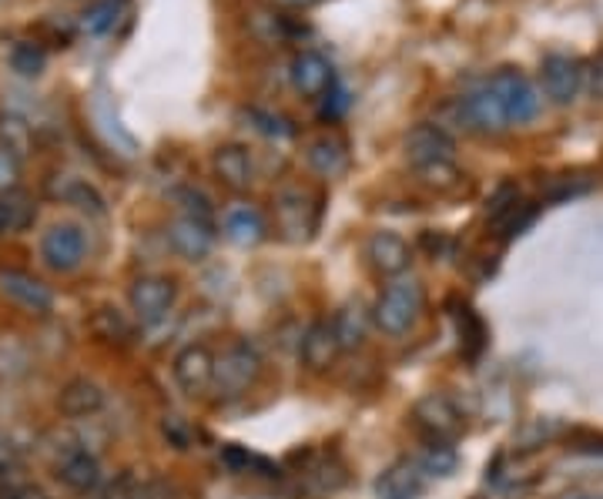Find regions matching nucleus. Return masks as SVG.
I'll use <instances>...</instances> for the list:
<instances>
[{
  "label": "nucleus",
  "instance_id": "1",
  "mask_svg": "<svg viewBox=\"0 0 603 499\" xmlns=\"http://www.w3.org/2000/svg\"><path fill=\"white\" fill-rule=\"evenodd\" d=\"M423 309H426L423 282H419V279L399 276V279H392V282L379 292L376 309H373V322H376L386 335L399 338V335H406V332L419 322Z\"/></svg>",
  "mask_w": 603,
  "mask_h": 499
},
{
  "label": "nucleus",
  "instance_id": "2",
  "mask_svg": "<svg viewBox=\"0 0 603 499\" xmlns=\"http://www.w3.org/2000/svg\"><path fill=\"white\" fill-rule=\"evenodd\" d=\"M262 375V356L249 342H231L222 356H215V382L212 393L222 402L241 399Z\"/></svg>",
  "mask_w": 603,
  "mask_h": 499
},
{
  "label": "nucleus",
  "instance_id": "3",
  "mask_svg": "<svg viewBox=\"0 0 603 499\" xmlns=\"http://www.w3.org/2000/svg\"><path fill=\"white\" fill-rule=\"evenodd\" d=\"M413 430L429 443H442V446H453V439L463 433V419L456 412V406L442 396V393H429L413 406Z\"/></svg>",
  "mask_w": 603,
  "mask_h": 499
},
{
  "label": "nucleus",
  "instance_id": "4",
  "mask_svg": "<svg viewBox=\"0 0 603 499\" xmlns=\"http://www.w3.org/2000/svg\"><path fill=\"white\" fill-rule=\"evenodd\" d=\"M490 88H493V94L500 98V104H503V111H506V121L510 125H527V121H533L537 114H540V94H537V88L523 78L519 71H513V67H506V71H497L493 78L487 81Z\"/></svg>",
  "mask_w": 603,
  "mask_h": 499
},
{
  "label": "nucleus",
  "instance_id": "5",
  "mask_svg": "<svg viewBox=\"0 0 603 499\" xmlns=\"http://www.w3.org/2000/svg\"><path fill=\"white\" fill-rule=\"evenodd\" d=\"M40 258L51 272H74L88 258V239L77 225H51L45 239H40Z\"/></svg>",
  "mask_w": 603,
  "mask_h": 499
},
{
  "label": "nucleus",
  "instance_id": "6",
  "mask_svg": "<svg viewBox=\"0 0 603 499\" xmlns=\"http://www.w3.org/2000/svg\"><path fill=\"white\" fill-rule=\"evenodd\" d=\"M172 375L178 382V389L191 399H201L205 393H212V382H215V356L209 345H185V349L175 356L172 362Z\"/></svg>",
  "mask_w": 603,
  "mask_h": 499
},
{
  "label": "nucleus",
  "instance_id": "7",
  "mask_svg": "<svg viewBox=\"0 0 603 499\" xmlns=\"http://www.w3.org/2000/svg\"><path fill=\"white\" fill-rule=\"evenodd\" d=\"M175 295H178V289L168 276H141V279H135L128 302H131V312L141 325H154L172 312Z\"/></svg>",
  "mask_w": 603,
  "mask_h": 499
},
{
  "label": "nucleus",
  "instance_id": "8",
  "mask_svg": "<svg viewBox=\"0 0 603 499\" xmlns=\"http://www.w3.org/2000/svg\"><path fill=\"white\" fill-rule=\"evenodd\" d=\"M168 245L181 258H188V261H201V258H205L212 252V245H215V228H212L209 215L205 212H185V215H178L168 225Z\"/></svg>",
  "mask_w": 603,
  "mask_h": 499
},
{
  "label": "nucleus",
  "instance_id": "9",
  "mask_svg": "<svg viewBox=\"0 0 603 499\" xmlns=\"http://www.w3.org/2000/svg\"><path fill=\"white\" fill-rule=\"evenodd\" d=\"M426 479L429 473L423 470L419 459L402 456L379 473L373 489H376V499H419L426 492Z\"/></svg>",
  "mask_w": 603,
  "mask_h": 499
},
{
  "label": "nucleus",
  "instance_id": "10",
  "mask_svg": "<svg viewBox=\"0 0 603 499\" xmlns=\"http://www.w3.org/2000/svg\"><path fill=\"white\" fill-rule=\"evenodd\" d=\"M453 151H456L453 138L439 125H416L406 135V158L416 171L439 165V162H453Z\"/></svg>",
  "mask_w": 603,
  "mask_h": 499
},
{
  "label": "nucleus",
  "instance_id": "11",
  "mask_svg": "<svg viewBox=\"0 0 603 499\" xmlns=\"http://www.w3.org/2000/svg\"><path fill=\"white\" fill-rule=\"evenodd\" d=\"M540 78H543V91L553 104H570L577 101L580 94V85H583V71L574 57L567 54H550L543 57V67H540Z\"/></svg>",
  "mask_w": 603,
  "mask_h": 499
},
{
  "label": "nucleus",
  "instance_id": "12",
  "mask_svg": "<svg viewBox=\"0 0 603 499\" xmlns=\"http://www.w3.org/2000/svg\"><path fill=\"white\" fill-rule=\"evenodd\" d=\"M0 292L30 316H48L54 309V292L40 279H34L27 272H14V268L0 272Z\"/></svg>",
  "mask_w": 603,
  "mask_h": 499
},
{
  "label": "nucleus",
  "instance_id": "13",
  "mask_svg": "<svg viewBox=\"0 0 603 499\" xmlns=\"http://www.w3.org/2000/svg\"><path fill=\"white\" fill-rule=\"evenodd\" d=\"M275 215H278V228L286 232L289 242H302L309 239V232L315 228V215H312V199L302 188H281L275 199Z\"/></svg>",
  "mask_w": 603,
  "mask_h": 499
},
{
  "label": "nucleus",
  "instance_id": "14",
  "mask_svg": "<svg viewBox=\"0 0 603 499\" xmlns=\"http://www.w3.org/2000/svg\"><path fill=\"white\" fill-rule=\"evenodd\" d=\"M460 114H463V121H466L469 128L487 131V135H497V131L510 128L506 111H503V104H500V98L493 94L490 85H482V88H476L473 94H466L463 104H460Z\"/></svg>",
  "mask_w": 603,
  "mask_h": 499
},
{
  "label": "nucleus",
  "instance_id": "15",
  "mask_svg": "<svg viewBox=\"0 0 603 499\" xmlns=\"http://www.w3.org/2000/svg\"><path fill=\"white\" fill-rule=\"evenodd\" d=\"M342 353V342L336 335V325L329 319H322V322H312L305 338H302V366L309 372H326L336 366Z\"/></svg>",
  "mask_w": 603,
  "mask_h": 499
},
{
  "label": "nucleus",
  "instance_id": "16",
  "mask_svg": "<svg viewBox=\"0 0 603 499\" xmlns=\"http://www.w3.org/2000/svg\"><path fill=\"white\" fill-rule=\"evenodd\" d=\"M366 258H369V265L376 268L379 276L399 279L410 268V261H413V248H410L406 239H399L392 232H376L366 242Z\"/></svg>",
  "mask_w": 603,
  "mask_h": 499
},
{
  "label": "nucleus",
  "instance_id": "17",
  "mask_svg": "<svg viewBox=\"0 0 603 499\" xmlns=\"http://www.w3.org/2000/svg\"><path fill=\"white\" fill-rule=\"evenodd\" d=\"M292 85L305 98H322L336 85L332 64L322 57L318 51H299L296 61H292Z\"/></svg>",
  "mask_w": 603,
  "mask_h": 499
},
{
  "label": "nucleus",
  "instance_id": "18",
  "mask_svg": "<svg viewBox=\"0 0 603 499\" xmlns=\"http://www.w3.org/2000/svg\"><path fill=\"white\" fill-rule=\"evenodd\" d=\"M104 409V389L91 379H71L58 393V412L67 419H91Z\"/></svg>",
  "mask_w": 603,
  "mask_h": 499
},
{
  "label": "nucleus",
  "instance_id": "19",
  "mask_svg": "<svg viewBox=\"0 0 603 499\" xmlns=\"http://www.w3.org/2000/svg\"><path fill=\"white\" fill-rule=\"evenodd\" d=\"M91 332L98 342L104 345H117V349H125L138 338V319H131L128 312L114 309V305H101L98 312H91Z\"/></svg>",
  "mask_w": 603,
  "mask_h": 499
},
{
  "label": "nucleus",
  "instance_id": "20",
  "mask_svg": "<svg viewBox=\"0 0 603 499\" xmlns=\"http://www.w3.org/2000/svg\"><path fill=\"white\" fill-rule=\"evenodd\" d=\"M212 165H215L218 181H222L225 188H231V191H246V188L252 184V178H255L252 155H249V151L241 148V144H222V148L215 151Z\"/></svg>",
  "mask_w": 603,
  "mask_h": 499
},
{
  "label": "nucleus",
  "instance_id": "21",
  "mask_svg": "<svg viewBox=\"0 0 603 499\" xmlns=\"http://www.w3.org/2000/svg\"><path fill=\"white\" fill-rule=\"evenodd\" d=\"M305 158L312 165L315 175L322 178H339L346 168H349V148L339 135H322L309 144Z\"/></svg>",
  "mask_w": 603,
  "mask_h": 499
},
{
  "label": "nucleus",
  "instance_id": "22",
  "mask_svg": "<svg viewBox=\"0 0 603 499\" xmlns=\"http://www.w3.org/2000/svg\"><path fill=\"white\" fill-rule=\"evenodd\" d=\"M58 479L74 489V492H91L101 483V466H98V456H91L88 449H77L67 459L58 463Z\"/></svg>",
  "mask_w": 603,
  "mask_h": 499
},
{
  "label": "nucleus",
  "instance_id": "23",
  "mask_svg": "<svg viewBox=\"0 0 603 499\" xmlns=\"http://www.w3.org/2000/svg\"><path fill=\"white\" fill-rule=\"evenodd\" d=\"M34 218H37V208H34V199L27 195V191L14 188V191H4V195H0V239L24 232Z\"/></svg>",
  "mask_w": 603,
  "mask_h": 499
},
{
  "label": "nucleus",
  "instance_id": "24",
  "mask_svg": "<svg viewBox=\"0 0 603 499\" xmlns=\"http://www.w3.org/2000/svg\"><path fill=\"white\" fill-rule=\"evenodd\" d=\"M225 235L235 245H255L265 239V218L249 205H238L225 215Z\"/></svg>",
  "mask_w": 603,
  "mask_h": 499
},
{
  "label": "nucleus",
  "instance_id": "25",
  "mask_svg": "<svg viewBox=\"0 0 603 499\" xmlns=\"http://www.w3.org/2000/svg\"><path fill=\"white\" fill-rule=\"evenodd\" d=\"M34 148V131L27 125V118L14 111H0V151H11L14 158L30 155Z\"/></svg>",
  "mask_w": 603,
  "mask_h": 499
},
{
  "label": "nucleus",
  "instance_id": "26",
  "mask_svg": "<svg viewBox=\"0 0 603 499\" xmlns=\"http://www.w3.org/2000/svg\"><path fill=\"white\" fill-rule=\"evenodd\" d=\"M453 319H456V332H460V349L466 359H476L482 353V345H487V329H482L479 316L469 309L466 302H456L453 309Z\"/></svg>",
  "mask_w": 603,
  "mask_h": 499
},
{
  "label": "nucleus",
  "instance_id": "27",
  "mask_svg": "<svg viewBox=\"0 0 603 499\" xmlns=\"http://www.w3.org/2000/svg\"><path fill=\"white\" fill-rule=\"evenodd\" d=\"M8 61H11V71L17 74V78H40V74H45V67H48V54H45V48L34 44V41H21V44H14Z\"/></svg>",
  "mask_w": 603,
  "mask_h": 499
},
{
  "label": "nucleus",
  "instance_id": "28",
  "mask_svg": "<svg viewBox=\"0 0 603 499\" xmlns=\"http://www.w3.org/2000/svg\"><path fill=\"white\" fill-rule=\"evenodd\" d=\"M336 335L342 342V349H359L362 338H366V316H362V305H346V309L332 319Z\"/></svg>",
  "mask_w": 603,
  "mask_h": 499
},
{
  "label": "nucleus",
  "instance_id": "29",
  "mask_svg": "<svg viewBox=\"0 0 603 499\" xmlns=\"http://www.w3.org/2000/svg\"><path fill=\"white\" fill-rule=\"evenodd\" d=\"M58 195H61L67 205L80 208V212L104 215V199L98 195V191H95L88 181H80V178H67V181H64V188H58Z\"/></svg>",
  "mask_w": 603,
  "mask_h": 499
},
{
  "label": "nucleus",
  "instance_id": "30",
  "mask_svg": "<svg viewBox=\"0 0 603 499\" xmlns=\"http://www.w3.org/2000/svg\"><path fill=\"white\" fill-rule=\"evenodd\" d=\"M117 14H121L117 0H98V4H91L85 14H80V30L91 34V37H104V34L114 30Z\"/></svg>",
  "mask_w": 603,
  "mask_h": 499
},
{
  "label": "nucleus",
  "instance_id": "31",
  "mask_svg": "<svg viewBox=\"0 0 603 499\" xmlns=\"http://www.w3.org/2000/svg\"><path fill=\"white\" fill-rule=\"evenodd\" d=\"M225 463L235 470V473H259V476H278V466H272L265 456H255L249 449H241V446H228L225 452Z\"/></svg>",
  "mask_w": 603,
  "mask_h": 499
},
{
  "label": "nucleus",
  "instance_id": "32",
  "mask_svg": "<svg viewBox=\"0 0 603 499\" xmlns=\"http://www.w3.org/2000/svg\"><path fill=\"white\" fill-rule=\"evenodd\" d=\"M533 215H537V208L530 205V202H516V205H510L500 218H493L497 225H500V235L503 239H513V235H519L523 228H527L530 221H533Z\"/></svg>",
  "mask_w": 603,
  "mask_h": 499
},
{
  "label": "nucleus",
  "instance_id": "33",
  "mask_svg": "<svg viewBox=\"0 0 603 499\" xmlns=\"http://www.w3.org/2000/svg\"><path fill=\"white\" fill-rule=\"evenodd\" d=\"M419 463H423V470H426L429 476H450V473L456 470V452H453V446L436 443V446H429V449L419 456Z\"/></svg>",
  "mask_w": 603,
  "mask_h": 499
},
{
  "label": "nucleus",
  "instance_id": "34",
  "mask_svg": "<svg viewBox=\"0 0 603 499\" xmlns=\"http://www.w3.org/2000/svg\"><path fill=\"white\" fill-rule=\"evenodd\" d=\"M416 175H419V181H423V184H429V188H436V191H450V188L460 181V171H456V165H453V162H439V165L419 168Z\"/></svg>",
  "mask_w": 603,
  "mask_h": 499
},
{
  "label": "nucleus",
  "instance_id": "35",
  "mask_svg": "<svg viewBox=\"0 0 603 499\" xmlns=\"http://www.w3.org/2000/svg\"><path fill=\"white\" fill-rule=\"evenodd\" d=\"M161 433H165V439L175 449H191V443H194V430L188 426L181 415H175V412H168L165 419H161Z\"/></svg>",
  "mask_w": 603,
  "mask_h": 499
},
{
  "label": "nucleus",
  "instance_id": "36",
  "mask_svg": "<svg viewBox=\"0 0 603 499\" xmlns=\"http://www.w3.org/2000/svg\"><path fill=\"white\" fill-rule=\"evenodd\" d=\"M21 184V158H14L11 151H0V195L14 191Z\"/></svg>",
  "mask_w": 603,
  "mask_h": 499
},
{
  "label": "nucleus",
  "instance_id": "37",
  "mask_svg": "<svg viewBox=\"0 0 603 499\" xmlns=\"http://www.w3.org/2000/svg\"><path fill=\"white\" fill-rule=\"evenodd\" d=\"M346 107H349V91H346V88L332 85L326 94H322V118H326V121L339 118V114H342Z\"/></svg>",
  "mask_w": 603,
  "mask_h": 499
},
{
  "label": "nucleus",
  "instance_id": "38",
  "mask_svg": "<svg viewBox=\"0 0 603 499\" xmlns=\"http://www.w3.org/2000/svg\"><path fill=\"white\" fill-rule=\"evenodd\" d=\"M252 121H259V128L265 135H292L286 118H272V114H265V111H252Z\"/></svg>",
  "mask_w": 603,
  "mask_h": 499
},
{
  "label": "nucleus",
  "instance_id": "39",
  "mask_svg": "<svg viewBox=\"0 0 603 499\" xmlns=\"http://www.w3.org/2000/svg\"><path fill=\"white\" fill-rule=\"evenodd\" d=\"M11 463H14V449H11V443L4 439V433H0V473H4Z\"/></svg>",
  "mask_w": 603,
  "mask_h": 499
},
{
  "label": "nucleus",
  "instance_id": "40",
  "mask_svg": "<svg viewBox=\"0 0 603 499\" xmlns=\"http://www.w3.org/2000/svg\"><path fill=\"white\" fill-rule=\"evenodd\" d=\"M281 8H296V11H302V8H312L315 0H278Z\"/></svg>",
  "mask_w": 603,
  "mask_h": 499
},
{
  "label": "nucleus",
  "instance_id": "41",
  "mask_svg": "<svg viewBox=\"0 0 603 499\" xmlns=\"http://www.w3.org/2000/svg\"><path fill=\"white\" fill-rule=\"evenodd\" d=\"M0 499H21L17 489H0Z\"/></svg>",
  "mask_w": 603,
  "mask_h": 499
},
{
  "label": "nucleus",
  "instance_id": "42",
  "mask_svg": "<svg viewBox=\"0 0 603 499\" xmlns=\"http://www.w3.org/2000/svg\"><path fill=\"white\" fill-rule=\"evenodd\" d=\"M21 499H48V496H45V492H37V489H34V492H21Z\"/></svg>",
  "mask_w": 603,
  "mask_h": 499
},
{
  "label": "nucleus",
  "instance_id": "43",
  "mask_svg": "<svg viewBox=\"0 0 603 499\" xmlns=\"http://www.w3.org/2000/svg\"><path fill=\"white\" fill-rule=\"evenodd\" d=\"M567 499H596V496H567Z\"/></svg>",
  "mask_w": 603,
  "mask_h": 499
},
{
  "label": "nucleus",
  "instance_id": "44",
  "mask_svg": "<svg viewBox=\"0 0 603 499\" xmlns=\"http://www.w3.org/2000/svg\"><path fill=\"white\" fill-rule=\"evenodd\" d=\"M596 499H603V496H596Z\"/></svg>",
  "mask_w": 603,
  "mask_h": 499
}]
</instances>
